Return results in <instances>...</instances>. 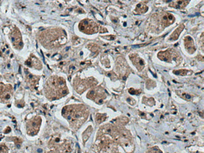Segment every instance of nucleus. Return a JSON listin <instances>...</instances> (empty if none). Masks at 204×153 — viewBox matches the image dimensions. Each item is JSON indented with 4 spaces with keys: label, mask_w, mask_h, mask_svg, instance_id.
I'll list each match as a JSON object with an SVG mask.
<instances>
[{
    "label": "nucleus",
    "mask_w": 204,
    "mask_h": 153,
    "mask_svg": "<svg viewBox=\"0 0 204 153\" xmlns=\"http://www.w3.org/2000/svg\"><path fill=\"white\" fill-rule=\"evenodd\" d=\"M131 59L134 64V65L137 66V68L139 70H141L143 68L144 66V61L140 59L139 57H135V58H131Z\"/></svg>",
    "instance_id": "nucleus-10"
},
{
    "label": "nucleus",
    "mask_w": 204,
    "mask_h": 153,
    "mask_svg": "<svg viewBox=\"0 0 204 153\" xmlns=\"http://www.w3.org/2000/svg\"><path fill=\"white\" fill-rule=\"evenodd\" d=\"M185 46L190 53H193L195 51V47L193 44V40L190 36L185 38Z\"/></svg>",
    "instance_id": "nucleus-9"
},
{
    "label": "nucleus",
    "mask_w": 204,
    "mask_h": 153,
    "mask_svg": "<svg viewBox=\"0 0 204 153\" xmlns=\"http://www.w3.org/2000/svg\"><path fill=\"white\" fill-rule=\"evenodd\" d=\"M41 44L47 49L58 48L66 42V34L59 28H49L42 30L38 34Z\"/></svg>",
    "instance_id": "nucleus-1"
},
{
    "label": "nucleus",
    "mask_w": 204,
    "mask_h": 153,
    "mask_svg": "<svg viewBox=\"0 0 204 153\" xmlns=\"http://www.w3.org/2000/svg\"><path fill=\"white\" fill-rule=\"evenodd\" d=\"M184 26L183 25H181V26H179L175 31L173 32L172 35H171V36H170V38H171V39H172L173 40H175L178 38V37L179 36V35L181 33V32L183 30V29H184Z\"/></svg>",
    "instance_id": "nucleus-12"
},
{
    "label": "nucleus",
    "mask_w": 204,
    "mask_h": 153,
    "mask_svg": "<svg viewBox=\"0 0 204 153\" xmlns=\"http://www.w3.org/2000/svg\"><path fill=\"white\" fill-rule=\"evenodd\" d=\"M189 2L188 1H179L175 3V7L176 8H182L184 6L186 5V4H187Z\"/></svg>",
    "instance_id": "nucleus-15"
},
{
    "label": "nucleus",
    "mask_w": 204,
    "mask_h": 153,
    "mask_svg": "<svg viewBox=\"0 0 204 153\" xmlns=\"http://www.w3.org/2000/svg\"><path fill=\"white\" fill-rule=\"evenodd\" d=\"M185 97H186L187 99H190V96L189 95H186V96H185Z\"/></svg>",
    "instance_id": "nucleus-18"
},
{
    "label": "nucleus",
    "mask_w": 204,
    "mask_h": 153,
    "mask_svg": "<svg viewBox=\"0 0 204 153\" xmlns=\"http://www.w3.org/2000/svg\"><path fill=\"white\" fill-rule=\"evenodd\" d=\"M13 94V88L11 85L0 83V102H7Z\"/></svg>",
    "instance_id": "nucleus-3"
},
{
    "label": "nucleus",
    "mask_w": 204,
    "mask_h": 153,
    "mask_svg": "<svg viewBox=\"0 0 204 153\" xmlns=\"http://www.w3.org/2000/svg\"><path fill=\"white\" fill-rule=\"evenodd\" d=\"M37 151H38L39 152H42V150H41V149H39Z\"/></svg>",
    "instance_id": "nucleus-19"
},
{
    "label": "nucleus",
    "mask_w": 204,
    "mask_h": 153,
    "mask_svg": "<svg viewBox=\"0 0 204 153\" xmlns=\"http://www.w3.org/2000/svg\"><path fill=\"white\" fill-rule=\"evenodd\" d=\"M147 10H148V7L144 4H138L137 6V9H136V11H137V13L140 14L146 13Z\"/></svg>",
    "instance_id": "nucleus-14"
},
{
    "label": "nucleus",
    "mask_w": 204,
    "mask_h": 153,
    "mask_svg": "<svg viewBox=\"0 0 204 153\" xmlns=\"http://www.w3.org/2000/svg\"><path fill=\"white\" fill-rule=\"evenodd\" d=\"M79 29L81 31L88 34H92L98 31L96 23L88 20H83L80 22Z\"/></svg>",
    "instance_id": "nucleus-4"
},
{
    "label": "nucleus",
    "mask_w": 204,
    "mask_h": 153,
    "mask_svg": "<svg viewBox=\"0 0 204 153\" xmlns=\"http://www.w3.org/2000/svg\"><path fill=\"white\" fill-rule=\"evenodd\" d=\"M186 73H187V71H185V70H180V71H174V74H175L176 75L184 76L186 74Z\"/></svg>",
    "instance_id": "nucleus-16"
},
{
    "label": "nucleus",
    "mask_w": 204,
    "mask_h": 153,
    "mask_svg": "<svg viewBox=\"0 0 204 153\" xmlns=\"http://www.w3.org/2000/svg\"><path fill=\"white\" fill-rule=\"evenodd\" d=\"M158 57L160 59H161L164 61H168L170 58V54L168 52H159L158 54Z\"/></svg>",
    "instance_id": "nucleus-13"
},
{
    "label": "nucleus",
    "mask_w": 204,
    "mask_h": 153,
    "mask_svg": "<svg viewBox=\"0 0 204 153\" xmlns=\"http://www.w3.org/2000/svg\"><path fill=\"white\" fill-rule=\"evenodd\" d=\"M26 64L31 67V68H35L38 70H40L42 68L40 61L35 56L29 58L26 62Z\"/></svg>",
    "instance_id": "nucleus-7"
},
{
    "label": "nucleus",
    "mask_w": 204,
    "mask_h": 153,
    "mask_svg": "<svg viewBox=\"0 0 204 153\" xmlns=\"http://www.w3.org/2000/svg\"><path fill=\"white\" fill-rule=\"evenodd\" d=\"M105 118H104V116L101 115V114H98L97 115V120H99V123H101L102 121H104Z\"/></svg>",
    "instance_id": "nucleus-17"
},
{
    "label": "nucleus",
    "mask_w": 204,
    "mask_h": 153,
    "mask_svg": "<svg viewBox=\"0 0 204 153\" xmlns=\"http://www.w3.org/2000/svg\"><path fill=\"white\" fill-rule=\"evenodd\" d=\"M41 118L40 117H36L31 119L27 124V130L29 134L34 135L38 132L41 124Z\"/></svg>",
    "instance_id": "nucleus-6"
},
{
    "label": "nucleus",
    "mask_w": 204,
    "mask_h": 153,
    "mask_svg": "<svg viewBox=\"0 0 204 153\" xmlns=\"http://www.w3.org/2000/svg\"><path fill=\"white\" fill-rule=\"evenodd\" d=\"M28 78V82L29 83V84L31 85V87H35L37 82L39 80V78L36 77L35 76H33L32 74H28L27 76Z\"/></svg>",
    "instance_id": "nucleus-11"
},
{
    "label": "nucleus",
    "mask_w": 204,
    "mask_h": 153,
    "mask_svg": "<svg viewBox=\"0 0 204 153\" xmlns=\"http://www.w3.org/2000/svg\"><path fill=\"white\" fill-rule=\"evenodd\" d=\"M174 17L171 14L166 13L165 15L162 16V23L163 25L167 26H169L170 24L172 23L174 21Z\"/></svg>",
    "instance_id": "nucleus-8"
},
{
    "label": "nucleus",
    "mask_w": 204,
    "mask_h": 153,
    "mask_svg": "<svg viewBox=\"0 0 204 153\" xmlns=\"http://www.w3.org/2000/svg\"><path fill=\"white\" fill-rule=\"evenodd\" d=\"M45 91L47 98L51 101L60 99L68 93L65 79L57 76H52L47 79Z\"/></svg>",
    "instance_id": "nucleus-2"
},
{
    "label": "nucleus",
    "mask_w": 204,
    "mask_h": 153,
    "mask_svg": "<svg viewBox=\"0 0 204 153\" xmlns=\"http://www.w3.org/2000/svg\"><path fill=\"white\" fill-rule=\"evenodd\" d=\"M10 38L15 48L20 50L23 47V41L21 32L18 28L15 27L10 33Z\"/></svg>",
    "instance_id": "nucleus-5"
}]
</instances>
